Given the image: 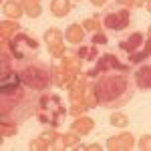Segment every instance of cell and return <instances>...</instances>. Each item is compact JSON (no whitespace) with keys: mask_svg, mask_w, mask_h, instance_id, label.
I'll use <instances>...</instances> for the list:
<instances>
[{"mask_svg":"<svg viewBox=\"0 0 151 151\" xmlns=\"http://www.w3.org/2000/svg\"><path fill=\"white\" fill-rule=\"evenodd\" d=\"M149 38H151V26H149Z\"/></svg>","mask_w":151,"mask_h":151,"instance_id":"obj_33","label":"cell"},{"mask_svg":"<svg viewBox=\"0 0 151 151\" xmlns=\"http://www.w3.org/2000/svg\"><path fill=\"white\" fill-rule=\"evenodd\" d=\"M83 28L87 30V32H103V22L99 20V18H85V22H83Z\"/></svg>","mask_w":151,"mask_h":151,"instance_id":"obj_22","label":"cell"},{"mask_svg":"<svg viewBox=\"0 0 151 151\" xmlns=\"http://www.w3.org/2000/svg\"><path fill=\"white\" fill-rule=\"evenodd\" d=\"M135 87H139L143 91L151 89V65H143L135 70Z\"/></svg>","mask_w":151,"mask_h":151,"instance_id":"obj_12","label":"cell"},{"mask_svg":"<svg viewBox=\"0 0 151 151\" xmlns=\"http://www.w3.org/2000/svg\"><path fill=\"white\" fill-rule=\"evenodd\" d=\"M16 123H12V121H2L0 123V135L2 137H14L16 135Z\"/></svg>","mask_w":151,"mask_h":151,"instance_id":"obj_23","label":"cell"},{"mask_svg":"<svg viewBox=\"0 0 151 151\" xmlns=\"http://www.w3.org/2000/svg\"><path fill=\"white\" fill-rule=\"evenodd\" d=\"M91 45H107V36L103 32H95L93 35V42Z\"/></svg>","mask_w":151,"mask_h":151,"instance_id":"obj_29","label":"cell"},{"mask_svg":"<svg viewBox=\"0 0 151 151\" xmlns=\"http://www.w3.org/2000/svg\"><path fill=\"white\" fill-rule=\"evenodd\" d=\"M22 6L26 16L30 18H38L42 14V6H40V0H22Z\"/></svg>","mask_w":151,"mask_h":151,"instance_id":"obj_19","label":"cell"},{"mask_svg":"<svg viewBox=\"0 0 151 151\" xmlns=\"http://www.w3.org/2000/svg\"><path fill=\"white\" fill-rule=\"evenodd\" d=\"M63 141H65V147H69V149H75V147L79 145V133L70 131V133H67V135H63Z\"/></svg>","mask_w":151,"mask_h":151,"instance_id":"obj_25","label":"cell"},{"mask_svg":"<svg viewBox=\"0 0 151 151\" xmlns=\"http://www.w3.org/2000/svg\"><path fill=\"white\" fill-rule=\"evenodd\" d=\"M16 32H20V24L16 22V20H4V22L0 24V35H2V38H10Z\"/></svg>","mask_w":151,"mask_h":151,"instance_id":"obj_20","label":"cell"},{"mask_svg":"<svg viewBox=\"0 0 151 151\" xmlns=\"http://www.w3.org/2000/svg\"><path fill=\"white\" fill-rule=\"evenodd\" d=\"M91 2H93L95 6H105L107 4V0H91Z\"/></svg>","mask_w":151,"mask_h":151,"instance_id":"obj_31","label":"cell"},{"mask_svg":"<svg viewBox=\"0 0 151 151\" xmlns=\"http://www.w3.org/2000/svg\"><path fill=\"white\" fill-rule=\"evenodd\" d=\"M95 129V121L91 117H77V121L70 125V131L79 133V135H89Z\"/></svg>","mask_w":151,"mask_h":151,"instance_id":"obj_14","label":"cell"},{"mask_svg":"<svg viewBox=\"0 0 151 151\" xmlns=\"http://www.w3.org/2000/svg\"><path fill=\"white\" fill-rule=\"evenodd\" d=\"M45 42L48 47V52L52 58H63L65 57V45H63V32L58 28H48L45 32Z\"/></svg>","mask_w":151,"mask_h":151,"instance_id":"obj_9","label":"cell"},{"mask_svg":"<svg viewBox=\"0 0 151 151\" xmlns=\"http://www.w3.org/2000/svg\"><path fill=\"white\" fill-rule=\"evenodd\" d=\"M67 107L63 103V99L58 95L45 93L38 97V105H36V117L38 121L48 129H57L65 123L67 119Z\"/></svg>","mask_w":151,"mask_h":151,"instance_id":"obj_3","label":"cell"},{"mask_svg":"<svg viewBox=\"0 0 151 151\" xmlns=\"http://www.w3.org/2000/svg\"><path fill=\"white\" fill-rule=\"evenodd\" d=\"M83 103L87 105L89 109L99 107V99H97V91H95V85H93V83H89V85H87V91H85V97H83Z\"/></svg>","mask_w":151,"mask_h":151,"instance_id":"obj_21","label":"cell"},{"mask_svg":"<svg viewBox=\"0 0 151 151\" xmlns=\"http://www.w3.org/2000/svg\"><path fill=\"white\" fill-rule=\"evenodd\" d=\"M137 147L141 151H151V135H143L139 139V143H137Z\"/></svg>","mask_w":151,"mask_h":151,"instance_id":"obj_28","label":"cell"},{"mask_svg":"<svg viewBox=\"0 0 151 151\" xmlns=\"http://www.w3.org/2000/svg\"><path fill=\"white\" fill-rule=\"evenodd\" d=\"M30 149L32 151H45V149H48V143L42 139V137H38V139L30 141Z\"/></svg>","mask_w":151,"mask_h":151,"instance_id":"obj_27","label":"cell"},{"mask_svg":"<svg viewBox=\"0 0 151 151\" xmlns=\"http://www.w3.org/2000/svg\"><path fill=\"white\" fill-rule=\"evenodd\" d=\"M99 105L107 109H119L127 105L135 91V77L129 75V69H111L103 70L93 79Z\"/></svg>","mask_w":151,"mask_h":151,"instance_id":"obj_2","label":"cell"},{"mask_svg":"<svg viewBox=\"0 0 151 151\" xmlns=\"http://www.w3.org/2000/svg\"><path fill=\"white\" fill-rule=\"evenodd\" d=\"M119 48L127 55L129 65H139L151 57V38H145L141 32H131V35L119 42Z\"/></svg>","mask_w":151,"mask_h":151,"instance_id":"obj_5","label":"cell"},{"mask_svg":"<svg viewBox=\"0 0 151 151\" xmlns=\"http://www.w3.org/2000/svg\"><path fill=\"white\" fill-rule=\"evenodd\" d=\"M135 145V139L131 133H121V135H113L107 139V149L111 151H127V149H133Z\"/></svg>","mask_w":151,"mask_h":151,"instance_id":"obj_11","label":"cell"},{"mask_svg":"<svg viewBox=\"0 0 151 151\" xmlns=\"http://www.w3.org/2000/svg\"><path fill=\"white\" fill-rule=\"evenodd\" d=\"M36 91L28 89L20 79L18 69L4 70L0 75V113L2 121L22 123L36 111Z\"/></svg>","mask_w":151,"mask_h":151,"instance_id":"obj_1","label":"cell"},{"mask_svg":"<svg viewBox=\"0 0 151 151\" xmlns=\"http://www.w3.org/2000/svg\"><path fill=\"white\" fill-rule=\"evenodd\" d=\"M77 77H79V75L67 70L63 65L52 67V83H55L57 87H60V89H70V85L77 81Z\"/></svg>","mask_w":151,"mask_h":151,"instance_id":"obj_10","label":"cell"},{"mask_svg":"<svg viewBox=\"0 0 151 151\" xmlns=\"http://www.w3.org/2000/svg\"><path fill=\"white\" fill-rule=\"evenodd\" d=\"M109 121H111L113 127H127L129 125V119L123 113H113V115L109 117Z\"/></svg>","mask_w":151,"mask_h":151,"instance_id":"obj_24","label":"cell"},{"mask_svg":"<svg viewBox=\"0 0 151 151\" xmlns=\"http://www.w3.org/2000/svg\"><path fill=\"white\" fill-rule=\"evenodd\" d=\"M22 10L24 6L18 2V0H8V2H4V6H2V12H4V16H8V18H20L22 16Z\"/></svg>","mask_w":151,"mask_h":151,"instance_id":"obj_15","label":"cell"},{"mask_svg":"<svg viewBox=\"0 0 151 151\" xmlns=\"http://www.w3.org/2000/svg\"><path fill=\"white\" fill-rule=\"evenodd\" d=\"M75 55L81 58L83 63L87 60V63H91V60H97V58L101 57L99 55V50H97V45H89V47H79L75 50Z\"/></svg>","mask_w":151,"mask_h":151,"instance_id":"obj_17","label":"cell"},{"mask_svg":"<svg viewBox=\"0 0 151 151\" xmlns=\"http://www.w3.org/2000/svg\"><path fill=\"white\" fill-rule=\"evenodd\" d=\"M20 79L22 83L28 87V89H32V91H45L48 85L52 83V69H48L47 63H42L40 58H28V60H24L20 63Z\"/></svg>","mask_w":151,"mask_h":151,"instance_id":"obj_4","label":"cell"},{"mask_svg":"<svg viewBox=\"0 0 151 151\" xmlns=\"http://www.w3.org/2000/svg\"><path fill=\"white\" fill-rule=\"evenodd\" d=\"M6 47L10 50V55L14 57V60L20 65V63H24V60H28V58H32L36 55L38 40H35L28 32L20 30V32H16L14 36L6 38Z\"/></svg>","mask_w":151,"mask_h":151,"instance_id":"obj_6","label":"cell"},{"mask_svg":"<svg viewBox=\"0 0 151 151\" xmlns=\"http://www.w3.org/2000/svg\"><path fill=\"white\" fill-rule=\"evenodd\" d=\"M87 109H89V107H87L85 103H75V105H70L69 113L73 117H83V113H87Z\"/></svg>","mask_w":151,"mask_h":151,"instance_id":"obj_26","label":"cell"},{"mask_svg":"<svg viewBox=\"0 0 151 151\" xmlns=\"http://www.w3.org/2000/svg\"><path fill=\"white\" fill-rule=\"evenodd\" d=\"M111 69H123V70H127L129 65H123L115 55L107 52V55H101V57L95 60V67L91 70H87V77H89V79H95L99 73H103V70H111Z\"/></svg>","mask_w":151,"mask_h":151,"instance_id":"obj_8","label":"cell"},{"mask_svg":"<svg viewBox=\"0 0 151 151\" xmlns=\"http://www.w3.org/2000/svg\"><path fill=\"white\" fill-rule=\"evenodd\" d=\"M50 12L57 18H65L70 12V0H50Z\"/></svg>","mask_w":151,"mask_h":151,"instance_id":"obj_16","label":"cell"},{"mask_svg":"<svg viewBox=\"0 0 151 151\" xmlns=\"http://www.w3.org/2000/svg\"><path fill=\"white\" fill-rule=\"evenodd\" d=\"M145 6H147V10L151 12V0H147V2H145Z\"/></svg>","mask_w":151,"mask_h":151,"instance_id":"obj_32","label":"cell"},{"mask_svg":"<svg viewBox=\"0 0 151 151\" xmlns=\"http://www.w3.org/2000/svg\"><path fill=\"white\" fill-rule=\"evenodd\" d=\"M103 24L109 30H125L131 24V12L129 8H121V6L109 8L103 16Z\"/></svg>","mask_w":151,"mask_h":151,"instance_id":"obj_7","label":"cell"},{"mask_svg":"<svg viewBox=\"0 0 151 151\" xmlns=\"http://www.w3.org/2000/svg\"><path fill=\"white\" fill-rule=\"evenodd\" d=\"M145 2L147 0H129V8H141L145 6Z\"/></svg>","mask_w":151,"mask_h":151,"instance_id":"obj_30","label":"cell"},{"mask_svg":"<svg viewBox=\"0 0 151 151\" xmlns=\"http://www.w3.org/2000/svg\"><path fill=\"white\" fill-rule=\"evenodd\" d=\"M63 67L70 73H75V75H81V69H83V60L77 55H65L63 57V63H60Z\"/></svg>","mask_w":151,"mask_h":151,"instance_id":"obj_18","label":"cell"},{"mask_svg":"<svg viewBox=\"0 0 151 151\" xmlns=\"http://www.w3.org/2000/svg\"><path fill=\"white\" fill-rule=\"evenodd\" d=\"M83 38H85V28L83 24H69L67 32H65V40L69 45H81Z\"/></svg>","mask_w":151,"mask_h":151,"instance_id":"obj_13","label":"cell"}]
</instances>
